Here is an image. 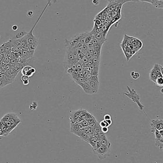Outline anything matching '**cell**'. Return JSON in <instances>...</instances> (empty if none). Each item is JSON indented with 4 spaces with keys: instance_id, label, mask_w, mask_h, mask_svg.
I'll list each match as a JSON object with an SVG mask.
<instances>
[{
    "instance_id": "obj_1",
    "label": "cell",
    "mask_w": 163,
    "mask_h": 163,
    "mask_svg": "<svg viewBox=\"0 0 163 163\" xmlns=\"http://www.w3.org/2000/svg\"><path fill=\"white\" fill-rule=\"evenodd\" d=\"M2 118L5 122L8 134H10L11 132L21 122V120L18 115L13 113H9L4 115Z\"/></svg>"
},
{
    "instance_id": "obj_2",
    "label": "cell",
    "mask_w": 163,
    "mask_h": 163,
    "mask_svg": "<svg viewBox=\"0 0 163 163\" xmlns=\"http://www.w3.org/2000/svg\"><path fill=\"white\" fill-rule=\"evenodd\" d=\"M128 88V92H125L124 93V95L127 96L129 98H130L133 102H135L137 103V106H138L140 110L141 111H143L144 106L142 105V103L140 102V98L138 95L137 94L136 91L134 89H131L130 87L127 86Z\"/></svg>"
},
{
    "instance_id": "obj_3",
    "label": "cell",
    "mask_w": 163,
    "mask_h": 163,
    "mask_svg": "<svg viewBox=\"0 0 163 163\" xmlns=\"http://www.w3.org/2000/svg\"><path fill=\"white\" fill-rule=\"evenodd\" d=\"M92 150L100 160L105 159L110 155V148L102 145Z\"/></svg>"
},
{
    "instance_id": "obj_4",
    "label": "cell",
    "mask_w": 163,
    "mask_h": 163,
    "mask_svg": "<svg viewBox=\"0 0 163 163\" xmlns=\"http://www.w3.org/2000/svg\"><path fill=\"white\" fill-rule=\"evenodd\" d=\"M89 85L91 89V95L96 94L98 93L99 83V78L98 76H92L89 81Z\"/></svg>"
},
{
    "instance_id": "obj_5",
    "label": "cell",
    "mask_w": 163,
    "mask_h": 163,
    "mask_svg": "<svg viewBox=\"0 0 163 163\" xmlns=\"http://www.w3.org/2000/svg\"><path fill=\"white\" fill-rule=\"evenodd\" d=\"M152 132L155 134V145L158 147L161 151L163 148V131L159 132L155 129H152Z\"/></svg>"
},
{
    "instance_id": "obj_6",
    "label": "cell",
    "mask_w": 163,
    "mask_h": 163,
    "mask_svg": "<svg viewBox=\"0 0 163 163\" xmlns=\"http://www.w3.org/2000/svg\"><path fill=\"white\" fill-rule=\"evenodd\" d=\"M152 129H155L159 132L163 131V121L162 119H154L151 122Z\"/></svg>"
},
{
    "instance_id": "obj_7",
    "label": "cell",
    "mask_w": 163,
    "mask_h": 163,
    "mask_svg": "<svg viewBox=\"0 0 163 163\" xmlns=\"http://www.w3.org/2000/svg\"><path fill=\"white\" fill-rule=\"evenodd\" d=\"M79 43V35L73 36L70 40H65V47L74 48Z\"/></svg>"
},
{
    "instance_id": "obj_8",
    "label": "cell",
    "mask_w": 163,
    "mask_h": 163,
    "mask_svg": "<svg viewBox=\"0 0 163 163\" xmlns=\"http://www.w3.org/2000/svg\"><path fill=\"white\" fill-rule=\"evenodd\" d=\"M137 1L138 2H144L150 4L156 8H163V0H137Z\"/></svg>"
},
{
    "instance_id": "obj_9",
    "label": "cell",
    "mask_w": 163,
    "mask_h": 163,
    "mask_svg": "<svg viewBox=\"0 0 163 163\" xmlns=\"http://www.w3.org/2000/svg\"><path fill=\"white\" fill-rule=\"evenodd\" d=\"M107 1L109 2V4L108 6H111V5H114L116 6L117 4H121L122 5H123L124 4L130 2H137L138 1L137 0H107Z\"/></svg>"
},
{
    "instance_id": "obj_10",
    "label": "cell",
    "mask_w": 163,
    "mask_h": 163,
    "mask_svg": "<svg viewBox=\"0 0 163 163\" xmlns=\"http://www.w3.org/2000/svg\"><path fill=\"white\" fill-rule=\"evenodd\" d=\"M94 37L97 40L103 43H104L106 41V35L103 33L101 31L99 33L95 34Z\"/></svg>"
},
{
    "instance_id": "obj_11",
    "label": "cell",
    "mask_w": 163,
    "mask_h": 163,
    "mask_svg": "<svg viewBox=\"0 0 163 163\" xmlns=\"http://www.w3.org/2000/svg\"><path fill=\"white\" fill-rule=\"evenodd\" d=\"M81 111V109L71 111L70 112V116H69L70 120H77V118L79 117L80 116Z\"/></svg>"
},
{
    "instance_id": "obj_12",
    "label": "cell",
    "mask_w": 163,
    "mask_h": 163,
    "mask_svg": "<svg viewBox=\"0 0 163 163\" xmlns=\"http://www.w3.org/2000/svg\"><path fill=\"white\" fill-rule=\"evenodd\" d=\"M23 51V56L22 58L24 59H29L33 57L35 51H33L31 50H25L22 49Z\"/></svg>"
},
{
    "instance_id": "obj_13",
    "label": "cell",
    "mask_w": 163,
    "mask_h": 163,
    "mask_svg": "<svg viewBox=\"0 0 163 163\" xmlns=\"http://www.w3.org/2000/svg\"><path fill=\"white\" fill-rule=\"evenodd\" d=\"M152 69L156 72L157 75H163V66L160 64H155Z\"/></svg>"
},
{
    "instance_id": "obj_14",
    "label": "cell",
    "mask_w": 163,
    "mask_h": 163,
    "mask_svg": "<svg viewBox=\"0 0 163 163\" xmlns=\"http://www.w3.org/2000/svg\"><path fill=\"white\" fill-rule=\"evenodd\" d=\"M0 80L4 82L7 85L12 83L15 81V80L11 79L8 78L4 73H0Z\"/></svg>"
},
{
    "instance_id": "obj_15",
    "label": "cell",
    "mask_w": 163,
    "mask_h": 163,
    "mask_svg": "<svg viewBox=\"0 0 163 163\" xmlns=\"http://www.w3.org/2000/svg\"><path fill=\"white\" fill-rule=\"evenodd\" d=\"M34 62V59L32 58H29V59H24L22 58H20L18 63L22 64L25 66L28 65V64H30L31 63Z\"/></svg>"
},
{
    "instance_id": "obj_16",
    "label": "cell",
    "mask_w": 163,
    "mask_h": 163,
    "mask_svg": "<svg viewBox=\"0 0 163 163\" xmlns=\"http://www.w3.org/2000/svg\"><path fill=\"white\" fill-rule=\"evenodd\" d=\"M89 83V82H88ZM88 83H80L79 85H80L83 89V91L88 95H91V89L90 88V85H89Z\"/></svg>"
},
{
    "instance_id": "obj_17",
    "label": "cell",
    "mask_w": 163,
    "mask_h": 163,
    "mask_svg": "<svg viewBox=\"0 0 163 163\" xmlns=\"http://www.w3.org/2000/svg\"><path fill=\"white\" fill-rule=\"evenodd\" d=\"M97 140H98V138H96V137H95L94 136H90V138H89V139H88L87 143L88 144H90L91 146L92 149H94L95 148Z\"/></svg>"
},
{
    "instance_id": "obj_18",
    "label": "cell",
    "mask_w": 163,
    "mask_h": 163,
    "mask_svg": "<svg viewBox=\"0 0 163 163\" xmlns=\"http://www.w3.org/2000/svg\"><path fill=\"white\" fill-rule=\"evenodd\" d=\"M4 49H5V52L4 53L12 52L11 50H12V48L13 45L12 43L11 40H10L9 41L4 42Z\"/></svg>"
},
{
    "instance_id": "obj_19",
    "label": "cell",
    "mask_w": 163,
    "mask_h": 163,
    "mask_svg": "<svg viewBox=\"0 0 163 163\" xmlns=\"http://www.w3.org/2000/svg\"><path fill=\"white\" fill-rule=\"evenodd\" d=\"M158 75L156 73V72L153 70V69H152L149 72V78L150 80L155 83L156 80L157 78Z\"/></svg>"
},
{
    "instance_id": "obj_20",
    "label": "cell",
    "mask_w": 163,
    "mask_h": 163,
    "mask_svg": "<svg viewBox=\"0 0 163 163\" xmlns=\"http://www.w3.org/2000/svg\"><path fill=\"white\" fill-rule=\"evenodd\" d=\"M155 84L159 87H162L163 85V75H158L155 81Z\"/></svg>"
},
{
    "instance_id": "obj_21",
    "label": "cell",
    "mask_w": 163,
    "mask_h": 163,
    "mask_svg": "<svg viewBox=\"0 0 163 163\" xmlns=\"http://www.w3.org/2000/svg\"><path fill=\"white\" fill-rule=\"evenodd\" d=\"M110 26L111 25L110 24H105L104 25H103L102 26L101 28V32L104 34L106 35H107V34L108 33V32L109 30V29L110 28Z\"/></svg>"
},
{
    "instance_id": "obj_22",
    "label": "cell",
    "mask_w": 163,
    "mask_h": 163,
    "mask_svg": "<svg viewBox=\"0 0 163 163\" xmlns=\"http://www.w3.org/2000/svg\"><path fill=\"white\" fill-rule=\"evenodd\" d=\"M21 80L23 82V84L24 85L27 86L29 83V80L30 77L27 76H22L21 78Z\"/></svg>"
},
{
    "instance_id": "obj_23",
    "label": "cell",
    "mask_w": 163,
    "mask_h": 163,
    "mask_svg": "<svg viewBox=\"0 0 163 163\" xmlns=\"http://www.w3.org/2000/svg\"><path fill=\"white\" fill-rule=\"evenodd\" d=\"M101 144L103 146H105L109 148H110V147L111 146V143L108 140L107 138L101 140Z\"/></svg>"
},
{
    "instance_id": "obj_24",
    "label": "cell",
    "mask_w": 163,
    "mask_h": 163,
    "mask_svg": "<svg viewBox=\"0 0 163 163\" xmlns=\"http://www.w3.org/2000/svg\"><path fill=\"white\" fill-rule=\"evenodd\" d=\"M11 41H12V43L13 44V46H16L20 48H22L20 39H16L13 40H11Z\"/></svg>"
},
{
    "instance_id": "obj_25",
    "label": "cell",
    "mask_w": 163,
    "mask_h": 163,
    "mask_svg": "<svg viewBox=\"0 0 163 163\" xmlns=\"http://www.w3.org/2000/svg\"><path fill=\"white\" fill-rule=\"evenodd\" d=\"M79 137H80L81 139H82L83 140H84V141L86 142L87 143L88 142V140L89 138H90V136H88L86 134H85V133L83 132V131H82L80 135L79 136Z\"/></svg>"
},
{
    "instance_id": "obj_26",
    "label": "cell",
    "mask_w": 163,
    "mask_h": 163,
    "mask_svg": "<svg viewBox=\"0 0 163 163\" xmlns=\"http://www.w3.org/2000/svg\"><path fill=\"white\" fill-rule=\"evenodd\" d=\"M32 68V66L29 65H26L24 67V68L21 70V73L23 76H26L27 72Z\"/></svg>"
},
{
    "instance_id": "obj_27",
    "label": "cell",
    "mask_w": 163,
    "mask_h": 163,
    "mask_svg": "<svg viewBox=\"0 0 163 163\" xmlns=\"http://www.w3.org/2000/svg\"><path fill=\"white\" fill-rule=\"evenodd\" d=\"M94 37V35L91 34L90 32H87V35L85 38V44H87L90 42L92 40V39Z\"/></svg>"
},
{
    "instance_id": "obj_28",
    "label": "cell",
    "mask_w": 163,
    "mask_h": 163,
    "mask_svg": "<svg viewBox=\"0 0 163 163\" xmlns=\"http://www.w3.org/2000/svg\"><path fill=\"white\" fill-rule=\"evenodd\" d=\"M12 66L14 67L16 69L18 72H20V71L22 70V69L24 68V67L25 66V65L19 63H17L16 64H14L12 65Z\"/></svg>"
},
{
    "instance_id": "obj_29",
    "label": "cell",
    "mask_w": 163,
    "mask_h": 163,
    "mask_svg": "<svg viewBox=\"0 0 163 163\" xmlns=\"http://www.w3.org/2000/svg\"><path fill=\"white\" fill-rule=\"evenodd\" d=\"M130 75H131V77L132 78V79H133L134 80L138 79L140 76V75L139 72H136V71L131 72Z\"/></svg>"
},
{
    "instance_id": "obj_30",
    "label": "cell",
    "mask_w": 163,
    "mask_h": 163,
    "mask_svg": "<svg viewBox=\"0 0 163 163\" xmlns=\"http://www.w3.org/2000/svg\"><path fill=\"white\" fill-rule=\"evenodd\" d=\"M9 71L10 72V73L12 74V76L16 78V77L17 76V75L18 74V73L19 72H18L16 69H15L14 67H13L12 66V67L9 70Z\"/></svg>"
},
{
    "instance_id": "obj_31",
    "label": "cell",
    "mask_w": 163,
    "mask_h": 163,
    "mask_svg": "<svg viewBox=\"0 0 163 163\" xmlns=\"http://www.w3.org/2000/svg\"><path fill=\"white\" fill-rule=\"evenodd\" d=\"M94 21V26L97 27H102V22L99 19H95L93 20Z\"/></svg>"
},
{
    "instance_id": "obj_32",
    "label": "cell",
    "mask_w": 163,
    "mask_h": 163,
    "mask_svg": "<svg viewBox=\"0 0 163 163\" xmlns=\"http://www.w3.org/2000/svg\"><path fill=\"white\" fill-rule=\"evenodd\" d=\"M36 69L32 67L30 70L26 74V76H28V77H31L33 75H34V74L36 72Z\"/></svg>"
},
{
    "instance_id": "obj_33",
    "label": "cell",
    "mask_w": 163,
    "mask_h": 163,
    "mask_svg": "<svg viewBox=\"0 0 163 163\" xmlns=\"http://www.w3.org/2000/svg\"><path fill=\"white\" fill-rule=\"evenodd\" d=\"M19 58H18V59L14 58H10L9 64H12V65L14 64H16V63H18L19 60Z\"/></svg>"
},
{
    "instance_id": "obj_34",
    "label": "cell",
    "mask_w": 163,
    "mask_h": 163,
    "mask_svg": "<svg viewBox=\"0 0 163 163\" xmlns=\"http://www.w3.org/2000/svg\"><path fill=\"white\" fill-rule=\"evenodd\" d=\"M99 125L100 126V127H109V125H108L107 123L106 122V121L104 120H103L102 121H101L99 124Z\"/></svg>"
},
{
    "instance_id": "obj_35",
    "label": "cell",
    "mask_w": 163,
    "mask_h": 163,
    "mask_svg": "<svg viewBox=\"0 0 163 163\" xmlns=\"http://www.w3.org/2000/svg\"><path fill=\"white\" fill-rule=\"evenodd\" d=\"M106 138H107V137H106V136L105 135V134H104V133H103L101 132L99 133V136H98V139H99L101 140L102 139H105Z\"/></svg>"
},
{
    "instance_id": "obj_36",
    "label": "cell",
    "mask_w": 163,
    "mask_h": 163,
    "mask_svg": "<svg viewBox=\"0 0 163 163\" xmlns=\"http://www.w3.org/2000/svg\"><path fill=\"white\" fill-rule=\"evenodd\" d=\"M26 34V33L25 32H20L16 35V39H21Z\"/></svg>"
},
{
    "instance_id": "obj_37",
    "label": "cell",
    "mask_w": 163,
    "mask_h": 163,
    "mask_svg": "<svg viewBox=\"0 0 163 163\" xmlns=\"http://www.w3.org/2000/svg\"><path fill=\"white\" fill-rule=\"evenodd\" d=\"M21 48H18L16 46H13V47H12V50H11V51L12 52H13V53H17Z\"/></svg>"
},
{
    "instance_id": "obj_38",
    "label": "cell",
    "mask_w": 163,
    "mask_h": 163,
    "mask_svg": "<svg viewBox=\"0 0 163 163\" xmlns=\"http://www.w3.org/2000/svg\"><path fill=\"white\" fill-rule=\"evenodd\" d=\"M5 52V49H4V43L0 45V53L4 54Z\"/></svg>"
},
{
    "instance_id": "obj_39",
    "label": "cell",
    "mask_w": 163,
    "mask_h": 163,
    "mask_svg": "<svg viewBox=\"0 0 163 163\" xmlns=\"http://www.w3.org/2000/svg\"><path fill=\"white\" fill-rule=\"evenodd\" d=\"M109 131V128L108 127H103L101 128V132L104 134H106Z\"/></svg>"
},
{
    "instance_id": "obj_40",
    "label": "cell",
    "mask_w": 163,
    "mask_h": 163,
    "mask_svg": "<svg viewBox=\"0 0 163 163\" xmlns=\"http://www.w3.org/2000/svg\"><path fill=\"white\" fill-rule=\"evenodd\" d=\"M81 124H82V125H83V126L84 127H87L88 126V125H89V124L88 123V122H87V121L86 120H83L81 123Z\"/></svg>"
},
{
    "instance_id": "obj_41",
    "label": "cell",
    "mask_w": 163,
    "mask_h": 163,
    "mask_svg": "<svg viewBox=\"0 0 163 163\" xmlns=\"http://www.w3.org/2000/svg\"><path fill=\"white\" fill-rule=\"evenodd\" d=\"M111 119V116L109 114H106L104 116V120H108Z\"/></svg>"
},
{
    "instance_id": "obj_42",
    "label": "cell",
    "mask_w": 163,
    "mask_h": 163,
    "mask_svg": "<svg viewBox=\"0 0 163 163\" xmlns=\"http://www.w3.org/2000/svg\"><path fill=\"white\" fill-rule=\"evenodd\" d=\"M7 85V84L5 83L4 82H3V81L1 80H0V88H3L4 87H5V86Z\"/></svg>"
},
{
    "instance_id": "obj_43",
    "label": "cell",
    "mask_w": 163,
    "mask_h": 163,
    "mask_svg": "<svg viewBox=\"0 0 163 163\" xmlns=\"http://www.w3.org/2000/svg\"><path fill=\"white\" fill-rule=\"evenodd\" d=\"M92 3L94 5H98L99 4V0H92Z\"/></svg>"
},
{
    "instance_id": "obj_44",
    "label": "cell",
    "mask_w": 163,
    "mask_h": 163,
    "mask_svg": "<svg viewBox=\"0 0 163 163\" xmlns=\"http://www.w3.org/2000/svg\"><path fill=\"white\" fill-rule=\"evenodd\" d=\"M57 2L56 0H48V2L47 3L48 4L49 6H51L52 5V3H56Z\"/></svg>"
},
{
    "instance_id": "obj_45",
    "label": "cell",
    "mask_w": 163,
    "mask_h": 163,
    "mask_svg": "<svg viewBox=\"0 0 163 163\" xmlns=\"http://www.w3.org/2000/svg\"><path fill=\"white\" fill-rule=\"evenodd\" d=\"M11 53V52H9L4 53V57H5L10 58Z\"/></svg>"
},
{
    "instance_id": "obj_46",
    "label": "cell",
    "mask_w": 163,
    "mask_h": 163,
    "mask_svg": "<svg viewBox=\"0 0 163 163\" xmlns=\"http://www.w3.org/2000/svg\"><path fill=\"white\" fill-rule=\"evenodd\" d=\"M19 56V57L20 58H22V56H23V51H22V48L18 52H17Z\"/></svg>"
},
{
    "instance_id": "obj_47",
    "label": "cell",
    "mask_w": 163,
    "mask_h": 163,
    "mask_svg": "<svg viewBox=\"0 0 163 163\" xmlns=\"http://www.w3.org/2000/svg\"><path fill=\"white\" fill-rule=\"evenodd\" d=\"M5 62L4 63L6 64H9L10 62V58H8V57H5Z\"/></svg>"
},
{
    "instance_id": "obj_48",
    "label": "cell",
    "mask_w": 163,
    "mask_h": 163,
    "mask_svg": "<svg viewBox=\"0 0 163 163\" xmlns=\"http://www.w3.org/2000/svg\"><path fill=\"white\" fill-rule=\"evenodd\" d=\"M12 30L13 31H16L18 29V26H17V25H13V26H12Z\"/></svg>"
},
{
    "instance_id": "obj_49",
    "label": "cell",
    "mask_w": 163,
    "mask_h": 163,
    "mask_svg": "<svg viewBox=\"0 0 163 163\" xmlns=\"http://www.w3.org/2000/svg\"><path fill=\"white\" fill-rule=\"evenodd\" d=\"M6 136L4 133V132L2 130V129L0 128V136Z\"/></svg>"
},
{
    "instance_id": "obj_50",
    "label": "cell",
    "mask_w": 163,
    "mask_h": 163,
    "mask_svg": "<svg viewBox=\"0 0 163 163\" xmlns=\"http://www.w3.org/2000/svg\"><path fill=\"white\" fill-rule=\"evenodd\" d=\"M105 121H106V122L107 123V124H108V125H109V126L111 125V124H112V121H111V119L108 120H105Z\"/></svg>"
},
{
    "instance_id": "obj_51",
    "label": "cell",
    "mask_w": 163,
    "mask_h": 163,
    "mask_svg": "<svg viewBox=\"0 0 163 163\" xmlns=\"http://www.w3.org/2000/svg\"><path fill=\"white\" fill-rule=\"evenodd\" d=\"M4 54H3V53H0V61H1L2 59L4 58Z\"/></svg>"
},
{
    "instance_id": "obj_52",
    "label": "cell",
    "mask_w": 163,
    "mask_h": 163,
    "mask_svg": "<svg viewBox=\"0 0 163 163\" xmlns=\"http://www.w3.org/2000/svg\"><path fill=\"white\" fill-rule=\"evenodd\" d=\"M162 90H163V88L161 89V93L163 94V92H162Z\"/></svg>"
}]
</instances>
